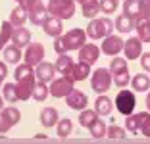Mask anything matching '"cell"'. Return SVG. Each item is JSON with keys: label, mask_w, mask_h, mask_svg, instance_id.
Listing matches in <instances>:
<instances>
[{"label": "cell", "mask_w": 150, "mask_h": 144, "mask_svg": "<svg viewBox=\"0 0 150 144\" xmlns=\"http://www.w3.org/2000/svg\"><path fill=\"white\" fill-rule=\"evenodd\" d=\"M85 39H87V33H85L83 29H71L67 35L56 37V40H54V50H56L58 56H62L67 50L81 48L85 44Z\"/></svg>", "instance_id": "6da1fadb"}, {"label": "cell", "mask_w": 150, "mask_h": 144, "mask_svg": "<svg viewBox=\"0 0 150 144\" xmlns=\"http://www.w3.org/2000/svg\"><path fill=\"white\" fill-rule=\"evenodd\" d=\"M46 10L60 19H69L75 13V0H50Z\"/></svg>", "instance_id": "7a4b0ae2"}, {"label": "cell", "mask_w": 150, "mask_h": 144, "mask_svg": "<svg viewBox=\"0 0 150 144\" xmlns=\"http://www.w3.org/2000/svg\"><path fill=\"white\" fill-rule=\"evenodd\" d=\"M114 29V23L108 18H100V19H93L87 27V35L91 39H102V37H108Z\"/></svg>", "instance_id": "3957f363"}, {"label": "cell", "mask_w": 150, "mask_h": 144, "mask_svg": "<svg viewBox=\"0 0 150 144\" xmlns=\"http://www.w3.org/2000/svg\"><path fill=\"white\" fill-rule=\"evenodd\" d=\"M135 106H137V98H135L133 92H129V90H119L117 92V96H115V108L119 109V114L131 115Z\"/></svg>", "instance_id": "277c9868"}, {"label": "cell", "mask_w": 150, "mask_h": 144, "mask_svg": "<svg viewBox=\"0 0 150 144\" xmlns=\"http://www.w3.org/2000/svg\"><path fill=\"white\" fill-rule=\"evenodd\" d=\"M19 117H21V114H19V109L13 108V106L0 109V133H8L10 129L19 121Z\"/></svg>", "instance_id": "5b68a950"}, {"label": "cell", "mask_w": 150, "mask_h": 144, "mask_svg": "<svg viewBox=\"0 0 150 144\" xmlns=\"http://www.w3.org/2000/svg\"><path fill=\"white\" fill-rule=\"evenodd\" d=\"M112 73L110 69H96L93 73V81H91V85H93V90L94 92H108V88L112 87Z\"/></svg>", "instance_id": "8992f818"}, {"label": "cell", "mask_w": 150, "mask_h": 144, "mask_svg": "<svg viewBox=\"0 0 150 144\" xmlns=\"http://www.w3.org/2000/svg\"><path fill=\"white\" fill-rule=\"evenodd\" d=\"M71 90H73V81H69L67 77L56 79L52 83V87H50V94H52L54 98H66Z\"/></svg>", "instance_id": "52a82bcc"}, {"label": "cell", "mask_w": 150, "mask_h": 144, "mask_svg": "<svg viewBox=\"0 0 150 144\" xmlns=\"http://www.w3.org/2000/svg\"><path fill=\"white\" fill-rule=\"evenodd\" d=\"M44 58V46L40 42H33L27 46V52H25V64L29 66H39Z\"/></svg>", "instance_id": "ba28073f"}, {"label": "cell", "mask_w": 150, "mask_h": 144, "mask_svg": "<svg viewBox=\"0 0 150 144\" xmlns=\"http://www.w3.org/2000/svg\"><path fill=\"white\" fill-rule=\"evenodd\" d=\"M121 48H123V40L121 37H115V35H108L102 42V52L106 54V56H115V54L121 52Z\"/></svg>", "instance_id": "9c48e42d"}, {"label": "cell", "mask_w": 150, "mask_h": 144, "mask_svg": "<svg viewBox=\"0 0 150 144\" xmlns=\"http://www.w3.org/2000/svg\"><path fill=\"white\" fill-rule=\"evenodd\" d=\"M88 73H91V66L85 64V61H79V64H73L71 69L64 77H67L69 81H85L88 77Z\"/></svg>", "instance_id": "30bf717a"}, {"label": "cell", "mask_w": 150, "mask_h": 144, "mask_svg": "<svg viewBox=\"0 0 150 144\" xmlns=\"http://www.w3.org/2000/svg\"><path fill=\"white\" fill-rule=\"evenodd\" d=\"M16 88H18L19 100H29V96H33V88H35V75L25 77V79H19L18 85H16Z\"/></svg>", "instance_id": "8fae6325"}, {"label": "cell", "mask_w": 150, "mask_h": 144, "mask_svg": "<svg viewBox=\"0 0 150 144\" xmlns=\"http://www.w3.org/2000/svg\"><path fill=\"white\" fill-rule=\"evenodd\" d=\"M100 56V48L94 46V44H83L79 48V61H85V64H94Z\"/></svg>", "instance_id": "7c38bea8"}, {"label": "cell", "mask_w": 150, "mask_h": 144, "mask_svg": "<svg viewBox=\"0 0 150 144\" xmlns=\"http://www.w3.org/2000/svg\"><path fill=\"white\" fill-rule=\"evenodd\" d=\"M66 102H67V106L73 108V109H83V108H87L88 98H87V94L81 92V90H71L69 94L66 96Z\"/></svg>", "instance_id": "4fadbf2b"}, {"label": "cell", "mask_w": 150, "mask_h": 144, "mask_svg": "<svg viewBox=\"0 0 150 144\" xmlns=\"http://www.w3.org/2000/svg\"><path fill=\"white\" fill-rule=\"evenodd\" d=\"M123 52H125V56H127L129 60H137V58L142 54V44H141V40H139L137 37H133V39L125 40V42H123Z\"/></svg>", "instance_id": "5bb4252c"}, {"label": "cell", "mask_w": 150, "mask_h": 144, "mask_svg": "<svg viewBox=\"0 0 150 144\" xmlns=\"http://www.w3.org/2000/svg\"><path fill=\"white\" fill-rule=\"evenodd\" d=\"M42 29H44V33L50 35V37H60V35H62V31H64L62 19L56 18V16H48V19L42 23Z\"/></svg>", "instance_id": "9a60e30c"}, {"label": "cell", "mask_w": 150, "mask_h": 144, "mask_svg": "<svg viewBox=\"0 0 150 144\" xmlns=\"http://www.w3.org/2000/svg\"><path fill=\"white\" fill-rule=\"evenodd\" d=\"M29 40H31V31L23 29V27H18V29L12 31V42L16 44V46H27L29 44Z\"/></svg>", "instance_id": "2e32d148"}, {"label": "cell", "mask_w": 150, "mask_h": 144, "mask_svg": "<svg viewBox=\"0 0 150 144\" xmlns=\"http://www.w3.org/2000/svg\"><path fill=\"white\" fill-rule=\"evenodd\" d=\"M123 13L133 21L141 19V0H125L123 4Z\"/></svg>", "instance_id": "e0dca14e"}, {"label": "cell", "mask_w": 150, "mask_h": 144, "mask_svg": "<svg viewBox=\"0 0 150 144\" xmlns=\"http://www.w3.org/2000/svg\"><path fill=\"white\" fill-rule=\"evenodd\" d=\"M135 27H137V33H139V40L141 42H150V19H137L135 21Z\"/></svg>", "instance_id": "ac0fdd59"}, {"label": "cell", "mask_w": 150, "mask_h": 144, "mask_svg": "<svg viewBox=\"0 0 150 144\" xmlns=\"http://www.w3.org/2000/svg\"><path fill=\"white\" fill-rule=\"evenodd\" d=\"M35 77H39V81H42V83L50 81V79L54 77V66H50V64H46V61H44V64L40 61L39 66H37Z\"/></svg>", "instance_id": "d6986e66"}, {"label": "cell", "mask_w": 150, "mask_h": 144, "mask_svg": "<svg viewBox=\"0 0 150 144\" xmlns=\"http://www.w3.org/2000/svg\"><path fill=\"white\" fill-rule=\"evenodd\" d=\"M135 119H137L139 131H141L146 138H150V114L148 112H141V114L135 115Z\"/></svg>", "instance_id": "ffe728a7"}, {"label": "cell", "mask_w": 150, "mask_h": 144, "mask_svg": "<svg viewBox=\"0 0 150 144\" xmlns=\"http://www.w3.org/2000/svg\"><path fill=\"white\" fill-rule=\"evenodd\" d=\"M81 12H83L85 18H94L98 12H100V4H98V0H85L81 2Z\"/></svg>", "instance_id": "44dd1931"}, {"label": "cell", "mask_w": 150, "mask_h": 144, "mask_svg": "<svg viewBox=\"0 0 150 144\" xmlns=\"http://www.w3.org/2000/svg\"><path fill=\"white\" fill-rule=\"evenodd\" d=\"M40 123L44 127H54L58 123V112L54 108H44L40 112Z\"/></svg>", "instance_id": "7402d4cb"}, {"label": "cell", "mask_w": 150, "mask_h": 144, "mask_svg": "<svg viewBox=\"0 0 150 144\" xmlns=\"http://www.w3.org/2000/svg\"><path fill=\"white\" fill-rule=\"evenodd\" d=\"M25 21H27V10L21 8V6L13 8L12 13H10V23H12V25H16V27H21Z\"/></svg>", "instance_id": "603a6c76"}, {"label": "cell", "mask_w": 150, "mask_h": 144, "mask_svg": "<svg viewBox=\"0 0 150 144\" xmlns=\"http://www.w3.org/2000/svg\"><path fill=\"white\" fill-rule=\"evenodd\" d=\"M131 85H133V88H135L137 92H144V90L150 88V77H146L144 73H139V75H135V77L131 79Z\"/></svg>", "instance_id": "cb8c5ba5"}, {"label": "cell", "mask_w": 150, "mask_h": 144, "mask_svg": "<svg viewBox=\"0 0 150 144\" xmlns=\"http://www.w3.org/2000/svg\"><path fill=\"white\" fill-rule=\"evenodd\" d=\"M94 112H96V114H100V115H108L112 112V100L110 98H108V96H98L96 98V102H94Z\"/></svg>", "instance_id": "d4e9b609"}, {"label": "cell", "mask_w": 150, "mask_h": 144, "mask_svg": "<svg viewBox=\"0 0 150 144\" xmlns=\"http://www.w3.org/2000/svg\"><path fill=\"white\" fill-rule=\"evenodd\" d=\"M27 19H29L33 25H42V23L48 19V10H44V6H42V8L35 10V12L27 13Z\"/></svg>", "instance_id": "484cf974"}, {"label": "cell", "mask_w": 150, "mask_h": 144, "mask_svg": "<svg viewBox=\"0 0 150 144\" xmlns=\"http://www.w3.org/2000/svg\"><path fill=\"white\" fill-rule=\"evenodd\" d=\"M115 27H117V31H121V33H129V31H133V27H135V21L123 13V16H117Z\"/></svg>", "instance_id": "4316f807"}, {"label": "cell", "mask_w": 150, "mask_h": 144, "mask_svg": "<svg viewBox=\"0 0 150 144\" xmlns=\"http://www.w3.org/2000/svg\"><path fill=\"white\" fill-rule=\"evenodd\" d=\"M48 94H50V88L46 87L42 81L35 83V88H33V98H35V100L42 102V100H46V98H48Z\"/></svg>", "instance_id": "83f0119b"}, {"label": "cell", "mask_w": 150, "mask_h": 144, "mask_svg": "<svg viewBox=\"0 0 150 144\" xmlns=\"http://www.w3.org/2000/svg\"><path fill=\"white\" fill-rule=\"evenodd\" d=\"M88 131H91V136H93V138H104V136H106V123L96 119L93 125L88 127Z\"/></svg>", "instance_id": "f1b7e54d"}, {"label": "cell", "mask_w": 150, "mask_h": 144, "mask_svg": "<svg viewBox=\"0 0 150 144\" xmlns=\"http://www.w3.org/2000/svg\"><path fill=\"white\" fill-rule=\"evenodd\" d=\"M96 119H98V114L94 112V109H83V112H81V115H79V123L83 127H87V129L93 125Z\"/></svg>", "instance_id": "f546056e"}, {"label": "cell", "mask_w": 150, "mask_h": 144, "mask_svg": "<svg viewBox=\"0 0 150 144\" xmlns=\"http://www.w3.org/2000/svg\"><path fill=\"white\" fill-rule=\"evenodd\" d=\"M110 73H112V75L127 73V61L121 60V58H114V60L110 61Z\"/></svg>", "instance_id": "4dcf8cb0"}, {"label": "cell", "mask_w": 150, "mask_h": 144, "mask_svg": "<svg viewBox=\"0 0 150 144\" xmlns=\"http://www.w3.org/2000/svg\"><path fill=\"white\" fill-rule=\"evenodd\" d=\"M4 60L10 61V64H16V61L21 60V50H19V46L12 44V46L6 48V50H4Z\"/></svg>", "instance_id": "1f68e13d"}, {"label": "cell", "mask_w": 150, "mask_h": 144, "mask_svg": "<svg viewBox=\"0 0 150 144\" xmlns=\"http://www.w3.org/2000/svg\"><path fill=\"white\" fill-rule=\"evenodd\" d=\"M71 66H73V60H71L69 56H66V54H62V56L58 58V61H56V66H54V69H58L60 73L66 75L67 71L71 69Z\"/></svg>", "instance_id": "d6a6232c"}, {"label": "cell", "mask_w": 150, "mask_h": 144, "mask_svg": "<svg viewBox=\"0 0 150 144\" xmlns=\"http://www.w3.org/2000/svg\"><path fill=\"white\" fill-rule=\"evenodd\" d=\"M12 31H13V25L10 21H4V23H2V31H0V50L6 46L8 39H12Z\"/></svg>", "instance_id": "836d02e7"}, {"label": "cell", "mask_w": 150, "mask_h": 144, "mask_svg": "<svg viewBox=\"0 0 150 144\" xmlns=\"http://www.w3.org/2000/svg\"><path fill=\"white\" fill-rule=\"evenodd\" d=\"M71 129H73V123H71V119L66 117V119H62V121L58 123L56 133H58V136H60V138H66V136H69Z\"/></svg>", "instance_id": "e575fe53"}, {"label": "cell", "mask_w": 150, "mask_h": 144, "mask_svg": "<svg viewBox=\"0 0 150 144\" xmlns=\"http://www.w3.org/2000/svg\"><path fill=\"white\" fill-rule=\"evenodd\" d=\"M4 98H6L8 102H12V104L19 100V96H18V88H16V85H13V83H8V85L4 87Z\"/></svg>", "instance_id": "d590c367"}, {"label": "cell", "mask_w": 150, "mask_h": 144, "mask_svg": "<svg viewBox=\"0 0 150 144\" xmlns=\"http://www.w3.org/2000/svg\"><path fill=\"white\" fill-rule=\"evenodd\" d=\"M106 135H108V138H112V140H121V138H125V131L121 129V127H117V125L108 127V129H106Z\"/></svg>", "instance_id": "8d00e7d4"}, {"label": "cell", "mask_w": 150, "mask_h": 144, "mask_svg": "<svg viewBox=\"0 0 150 144\" xmlns=\"http://www.w3.org/2000/svg\"><path fill=\"white\" fill-rule=\"evenodd\" d=\"M18 2H19L21 8L27 10V13H31V12H35V10L42 8V2H40V0H18Z\"/></svg>", "instance_id": "74e56055"}, {"label": "cell", "mask_w": 150, "mask_h": 144, "mask_svg": "<svg viewBox=\"0 0 150 144\" xmlns=\"http://www.w3.org/2000/svg\"><path fill=\"white\" fill-rule=\"evenodd\" d=\"M31 75H35V73H33L29 64H21V66L16 67V79H18V81L19 79H25V77H31Z\"/></svg>", "instance_id": "f35d334b"}, {"label": "cell", "mask_w": 150, "mask_h": 144, "mask_svg": "<svg viewBox=\"0 0 150 144\" xmlns=\"http://www.w3.org/2000/svg\"><path fill=\"white\" fill-rule=\"evenodd\" d=\"M98 4L104 13H114L117 10V0H98Z\"/></svg>", "instance_id": "ab89813d"}, {"label": "cell", "mask_w": 150, "mask_h": 144, "mask_svg": "<svg viewBox=\"0 0 150 144\" xmlns=\"http://www.w3.org/2000/svg\"><path fill=\"white\" fill-rule=\"evenodd\" d=\"M115 85H117L119 88H123L127 87L129 83H131V79H129V73H121V75H114V79H112Z\"/></svg>", "instance_id": "60d3db41"}, {"label": "cell", "mask_w": 150, "mask_h": 144, "mask_svg": "<svg viewBox=\"0 0 150 144\" xmlns=\"http://www.w3.org/2000/svg\"><path fill=\"white\" fill-rule=\"evenodd\" d=\"M141 18L150 19V0H141Z\"/></svg>", "instance_id": "b9f144b4"}, {"label": "cell", "mask_w": 150, "mask_h": 144, "mask_svg": "<svg viewBox=\"0 0 150 144\" xmlns=\"http://www.w3.org/2000/svg\"><path fill=\"white\" fill-rule=\"evenodd\" d=\"M141 66L150 71V52L148 54H141Z\"/></svg>", "instance_id": "7bdbcfd3"}, {"label": "cell", "mask_w": 150, "mask_h": 144, "mask_svg": "<svg viewBox=\"0 0 150 144\" xmlns=\"http://www.w3.org/2000/svg\"><path fill=\"white\" fill-rule=\"evenodd\" d=\"M6 73H8V69H6V64H4V61H0V83L4 81Z\"/></svg>", "instance_id": "ee69618b"}, {"label": "cell", "mask_w": 150, "mask_h": 144, "mask_svg": "<svg viewBox=\"0 0 150 144\" xmlns=\"http://www.w3.org/2000/svg\"><path fill=\"white\" fill-rule=\"evenodd\" d=\"M146 108L150 109V92H148V94H146Z\"/></svg>", "instance_id": "f6af8a7d"}, {"label": "cell", "mask_w": 150, "mask_h": 144, "mask_svg": "<svg viewBox=\"0 0 150 144\" xmlns=\"http://www.w3.org/2000/svg\"><path fill=\"white\" fill-rule=\"evenodd\" d=\"M0 108H2V96H0Z\"/></svg>", "instance_id": "bcb514c9"}, {"label": "cell", "mask_w": 150, "mask_h": 144, "mask_svg": "<svg viewBox=\"0 0 150 144\" xmlns=\"http://www.w3.org/2000/svg\"><path fill=\"white\" fill-rule=\"evenodd\" d=\"M75 2H85V0H75Z\"/></svg>", "instance_id": "7dc6e473"}]
</instances>
